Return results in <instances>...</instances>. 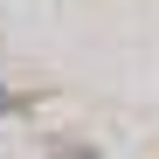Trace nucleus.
Returning <instances> with one entry per match:
<instances>
[{"label": "nucleus", "instance_id": "obj_1", "mask_svg": "<svg viewBox=\"0 0 159 159\" xmlns=\"http://www.w3.org/2000/svg\"><path fill=\"white\" fill-rule=\"evenodd\" d=\"M56 159H97V152H90V145H62Z\"/></svg>", "mask_w": 159, "mask_h": 159}, {"label": "nucleus", "instance_id": "obj_2", "mask_svg": "<svg viewBox=\"0 0 159 159\" xmlns=\"http://www.w3.org/2000/svg\"><path fill=\"white\" fill-rule=\"evenodd\" d=\"M0 111H14V97H7V90H0Z\"/></svg>", "mask_w": 159, "mask_h": 159}]
</instances>
